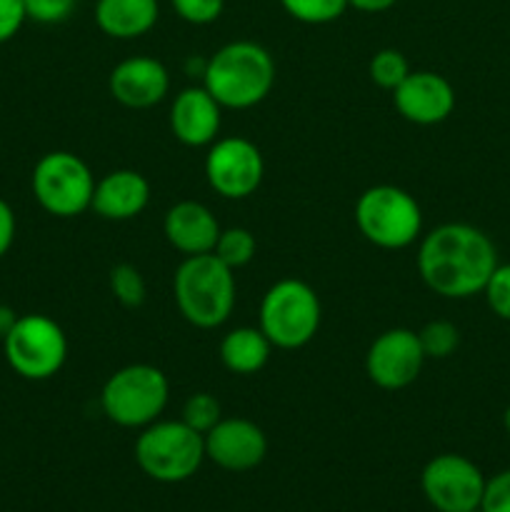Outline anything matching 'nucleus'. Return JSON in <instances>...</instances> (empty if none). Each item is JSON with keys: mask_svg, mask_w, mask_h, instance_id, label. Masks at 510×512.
<instances>
[{"mask_svg": "<svg viewBox=\"0 0 510 512\" xmlns=\"http://www.w3.org/2000/svg\"><path fill=\"white\" fill-rule=\"evenodd\" d=\"M270 353H273V345L265 338L263 330L248 328V325L225 333L218 348L220 363L235 375L260 373L268 365Z\"/></svg>", "mask_w": 510, "mask_h": 512, "instance_id": "nucleus-20", "label": "nucleus"}, {"mask_svg": "<svg viewBox=\"0 0 510 512\" xmlns=\"http://www.w3.org/2000/svg\"><path fill=\"white\" fill-rule=\"evenodd\" d=\"M163 235L170 248L188 258V255L213 253L220 225L208 205L198 203V200H180L165 213Z\"/></svg>", "mask_w": 510, "mask_h": 512, "instance_id": "nucleus-18", "label": "nucleus"}, {"mask_svg": "<svg viewBox=\"0 0 510 512\" xmlns=\"http://www.w3.org/2000/svg\"><path fill=\"white\" fill-rule=\"evenodd\" d=\"M15 230H18V223H15V213L10 208V203H5L0 198V260L10 253L15 243Z\"/></svg>", "mask_w": 510, "mask_h": 512, "instance_id": "nucleus-32", "label": "nucleus"}, {"mask_svg": "<svg viewBox=\"0 0 510 512\" xmlns=\"http://www.w3.org/2000/svg\"><path fill=\"white\" fill-rule=\"evenodd\" d=\"M483 295L488 308L493 310V315H498L500 320L510 323V263H498V268L493 270V275L485 283Z\"/></svg>", "mask_w": 510, "mask_h": 512, "instance_id": "nucleus-27", "label": "nucleus"}, {"mask_svg": "<svg viewBox=\"0 0 510 512\" xmlns=\"http://www.w3.org/2000/svg\"><path fill=\"white\" fill-rule=\"evenodd\" d=\"M28 20L23 0H0V45L13 40Z\"/></svg>", "mask_w": 510, "mask_h": 512, "instance_id": "nucleus-31", "label": "nucleus"}, {"mask_svg": "<svg viewBox=\"0 0 510 512\" xmlns=\"http://www.w3.org/2000/svg\"><path fill=\"white\" fill-rule=\"evenodd\" d=\"M18 318L20 315L15 313L13 308H8V305H0V340H3L10 330H13V325L18 323Z\"/></svg>", "mask_w": 510, "mask_h": 512, "instance_id": "nucleus-34", "label": "nucleus"}, {"mask_svg": "<svg viewBox=\"0 0 510 512\" xmlns=\"http://www.w3.org/2000/svg\"><path fill=\"white\" fill-rule=\"evenodd\" d=\"M158 18V0H98L95 3V25L115 40L143 38L155 28Z\"/></svg>", "mask_w": 510, "mask_h": 512, "instance_id": "nucleus-19", "label": "nucleus"}, {"mask_svg": "<svg viewBox=\"0 0 510 512\" xmlns=\"http://www.w3.org/2000/svg\"><path fill=\"white\" fill-rule=\"evenodd\" d=\"M480 512H510V468L485 483Z\"/></svg>", "mask_w": 510, "mask_h": 512, "instance_id": "nucleus-30", "label": "nucleus"}, {"mask_svg": "<svg viewBox=\"0 0 510 512\" xmlns=\"http://www.w3.org/2000/svg\"><path fill=\"white\" fill-rule=\"evenodd\" d=\"M495 268V243L475 225L443 223L418 245L420 278L440 298L465 300L483 293Z\"/></svg>", "mask_w": 510, "mask_h": 512, "instance_id": "nucleus-1", "label": "nucleus"}, {"mask_svg": "<svg viewBox=\"0 0 510 512\" xmlns=\"http://www.w3.org/2000/svg\"><path fill=\"white\" fill-rule=\"evenodd\" d=\"M223 418V410H220V403L215 395L210 393H193L183 405V420L185 425H190L193 430H198L200 435L208 433L210 428L218 425V420Z\"/></svg>", "mask_w": 510, "mask_h": 512, "instance_id": "nucleus-26", "label": "nucleus"}, {"mask_svg": "<svg viewBox=\"0 0 510 512\" xmlns=\"http://www.w3.org/2000/svg\"><path fill=\"white\" fill-rule=\"evenodd\" d=\"M485 475L470 458L458 453H440L425 463L420 488L430 508L438 512L480 510L485 493Z\"/></svg>", "mask_w": 510, "mask_h": 512, "instance_id": "nucleus-10", "label": "nucleus"}, {"mask_svg": "<svg viewBox=\"0 0 510 512\" xmlns=\"http://www.w3.org/2000/svg\"><path fill=\"white\" fill-rule=\"evenodd\" d=\"M425 353L418 333L410 328H390L370 343L365 353V375L380 390H403L418 380Z\"/></svg>", "mask_w": 510, "mask_h": 512, "instance_id": "nucleus-12", "label": "nucleus"}, {"mask_svg": "<svg viewBox=\"0 0 510 512\" xmlns=\"http://www.w3.org/2000/svg\"><path fill=\"white\" fill-rule=\"evenodd\" d=\"M398 0H348V8L360 10V13H385L390 10Z\"/></svg>", "mask_w": 510, "mask_h": 512, "instance_id": "nucleus-33", "label": "nucleus"}, {"mask_svg": "<svg viewBox=\"0 0 510 512\" xmlns=\"http://www.w3.org/2000/svg\"><path fill=\"white\" fill-rule=\"evenodd\" d=\"M220 123H223V108L203 85L183 88L170 105V130L175 140L188 148H205L215 143Z\"/></svg>", "mask_w": 510, "mask_h": 512, "instance_id": "nucleus-16", "label": "nucleus"}, {"mask_svg": "<svg viewBox=\"0 0 510 512\" xmlns=\"http://www.w3.org/2000/svg\"><path fill=\"white\" fill-rule=\"evenodd\" d=\"M323 308L305 280L283 278L265 290L260 300V323L270 345L278 350L305 348L318 335Z\"/></svg>", "mask_w": 510, "mask_h": 512, "instance_id": "nucleus-6", "label": "nucleus"}, {"mask_svg": "<svg viewBox=\"0 0 510 512\" xmlns=\"http://www.w3.org/2000/svg\"><path fill=\"white\" fill-rule=\"evenodd\" d=\"M285 13L305 25H325L338 20L348 8V0H280Z\"/></svg>", "mask_w": 510, "mask_h": 512, "instance_id": "nucleus-25", "label": "nucleus"}, {"mask_svg": "<svg viewBox=\"0 0 510 512\" xmlns=\"http://www.w3.org/2000/svg\"><path fill=\"white\" fill-rule=\"evenodd\" d=\"M275 85V60L253 40H233L205 63L203 88L228 110H248L263 103Z\"/></svg>", "mask_w": 510, "mask_h": 512, "instance_id": "nucleus-2", "label": "nucleus"}, {"mask_svg": "<svg viewBox=\"0 0 510 512\" xmlns=\"http://www.w3.org/2000/svg\"><path fill=\"white\" fill-rule=\"evenodd\" d=\"M108 90L115 103L130 110H148L163 103L170 90V73L158 58L133 55L110 70Z\"/></svg>", "mask_w": 510, "mask_h": 512, "instance_id": "nucleus-15", "label": "nucleus"}, {"mask_svg": "<svg viewBox=\"0 0 510 512\" xmlns=\"http://www.w3.org/2000/svg\"><path fill=\"white\" fill-rule=\"evenodd\" d=\"M180 20L190 25H210L223 15L225 0H170Z\"/></svg>", "mask_w": 510, "mask_h": 512, "instance_id": "nucleus-28", "label": "nucleus"}, {"mask_svg": "<svg viewBox=\"0 0 510 512\" xmlns=\"http://www.w3.org/2000/svg\"><path fill=\"white\" fill-rule=\"evenodd\" d=\"M150 183L143 173L130 168L110 170L103 178L95 180V193L90 210L103 220L125 223L133 220L148 208Z\"/></svg>", "mask_w": 510, "mask_h": 512, "instance_id": "nucleus-17", "label": "nucleus"}, {"mask_svg": "<svg viewBox=\"0 0 510 512\" xmlns=\"http://www.w3.org/2000/svg\"><path fill=\"white\" fill-rule=\"evenodd\" d=\"M205 460L228 473L255 470L268 455V438L263 428L248 418H220L215 428L203 435Z\"/></svg>", "mask_w": 510, "mask_h": 512, "instance_id": "nucleus-13", "label": "nucleus"}, {"mask_svg": "<svg viewBox=\"0 0 510 512\" xmlns=\"http://www.w3.org/2000/svg\"><path fill=\"white\" fill-rule=\"evenodd\" d=\"M3 353L10 370L23 380H50L68 360V338L53 318L43 313L20 315L3 338Z\"/></svg>", "mask_w": 510, "mask_h": 512, "instance_id": "nucleus-9", "label": "nucleus"}, {"mask_svg": "<svg viewBox=\"0 0 510 512\" xmlns=\"http://www.w3.org/2000/svg\"><path fill=\"white\" fill-rule=\"evenodd\" d=\"M418 340L425 360H445L460 348V330L450 320H430L418 330Z\"/></svg>", "mask_w": 510, "mask_h": 512, "instance_id": "nucleus-23", "label": "nucleus"}, {"mask_svg": "<svg viewBox=\"0 0 510 512\" xmlns=\"http://www.w3.org/2000/svg\"><path fill=\"white\" fill-rule=\"evenodd\" d=\"M170 398L168 375L148 363H133L115 370L100 390V408L120 428H148L160 420Z\"/></svg>", "mask_w": 510, "mask_h": 512, "instance_id": "nucleus-5", "label": "nucleus"}, {"mask_svg": "<svg viewBox=\"0 0 510 512\" xmlns=\"http://www.w3.org/2000/svg\"><path fill=\"white\" fill-rule=\"evenodd\" d=\"M470 512H480V510H470Z\"/></svg>", "mask_w": 510, "mask_h": 512, "instance_id": "nucleus-36", "label": "nucleus"}, {"mask_svg": "<svg viewBox=\"0 0 510 512\" xmlns=\"http://www.w3.org/2000/svg\"><path fill=\"white\" fill-rule=\"evenodd\" d=\"M108 285L113 298L118 300L123 308H140L148 298V285H145L143 273L130 263L113 265L108 275Z\"/></svg>", "mask_w": 510, "mask_h": 512, "instance_id": "nucleus-22", "label": "nucleus"}, {"mask_svg": "<svg viewBox=\"0 0 510 512\" xmlns=\"http://www.w3.org/2000/svg\"><path fill=\"white\" fill-rule=\"evenodd\" d=\"M255 250H258V243L248 228H225L220 230L213 255L230 270H238L255 258Z\"/></svg>", "mask_w": 510, "mask_h": 512, "instance_id": "nucleus-21", "label": "nucleus"}, {"mask_svg": "<svg viewBox=\"0 0 510 512\" xmlns=\"http://www.w3.org/2000/svg\"><path fill=\"white\" fill-rule=\"evenodd\" d=\"M368 75L378 88L390 90V93H393V90L410 75V63L400 50L383 48L370 58Z\"/></svg>", "mask_w": 510, "mask_h": 512, "instance_id": "nucleus-24", "label": "nucleus"}, {"mask_svg": "<svg viewBox=\"0 0 510 512\" xmlns=\"http://www.w3.org/2000/svg\"><path fill=\"white\" fill-rule=\"evenodd\" d=\"M33 198L53 218H78L90 210L95 178L88 163L70 150H50L30 175Z\"/></svg>", "mask_w": 510, "mask_h": 512, "instance_id": "nucleus-8", "label": "nucleus"}, {"mask_svg": "<svg viewBox=\"0 0 510 512\" xmlns=\"http://www.w3.org/2000/svg\"><path fill=\"white\" fill-rule=\"evenodd\" d=\"M235 270L213 253L188 255L173 275V298L185 323L213 330L228 323L235 308Z\"/></svg>", "mask_w": 510, "mask_h": 512, "instance_id": "nucleus-3", "label": "nucleus"}, {"mask_svg": "<svg viewBox=\"0 0 510 512\" xmlns=\"http://www.w3.org/2000/svg\"><path fill=\"white\" fill-rule=\"evenodd\" d=\"M503 428H505V433L510 435V405L505 408V413H503Z\"/></svg>", "mask_w": 510, "mask_h": 512, "instance_id": "nucleus-35", "label": "nucleus"}, {"mask_svg": "<svg viewBox=\"0 0 510 512\" xmlns=\"http://www.w3.org/2000/svg\"><path fill=\"white\" fill-rule=\"evenodd\" d=\"M355 225L370 245L403 250L423 233V210L408 190L398 185H373L355 200Z\"/></svg>", "mask_w": 510, "mask_h": 512, "instance_id": "nucleus-7", "label": "nucleus"}, {"mask_svg": "<svg viewBox=\"0 0 510 512\" xmlns=\"http://www.w3.org/2000/svg\"><path fill=\"white\" fill-rule=\"evenodd\" d=\"M28 20L40 25H58L73 15L78 0H23Z\"/></svg>", "mask_w": 510, "mask_h": 512, "instance_id": "nucleus-29", "label": "nucleus"}, {"mask_svg": "<svg viewBox=\"0 0 510 512\" xmlns=\"http://www.w3.org/2000/svg\"><path fill=\"white\" fill-rule=\"evenodd\" d=\"M135 463L155 483H183L200 470L205 440L183 420H155L135 440Z\"/></svg>", "mask_w": 510, "mask_h": 512, "instance_id": "nucleus-4", "label": "nucleus"}, {"mask_svg": "<svg viewBox=\"0 0 510 512\" xmlns=\"http://www.w3.org/2000/svg\"><path fill=\"white\" fill-rule=\"evenodd\" d=\"M203 170L208 185L220 198L243 200L250 198L263 183L265 160L253 140L230 135L208 145Z\"/></svg>", "mask_w": 510, "mask_h": 512, "instance_id": "nucleus-11", "label": "nucleus"}, {"mask_svg": "<svg viewBox=\"0 0 510 512\" xmlns=\"http://www.w3.org/2000/svg\"><path fill=\"white\" fill-rule=\"evenodd\" d=\"M393 105L408 123L438 125L455 110V88L445 75L433 70H410L393 90Z\"/></svg>", "mask_w": 510, "mask_h": 512, "instance_id": "nucleus-14", "label": "nucleus"}]
</instances>
